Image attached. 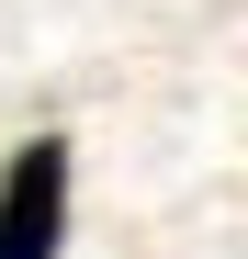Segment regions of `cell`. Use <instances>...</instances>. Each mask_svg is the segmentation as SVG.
<instances>
[{
    "label": "cell",
    "mask_w": 248,
    "mask_h": 259,
    "mask_svg": "<svg viewBox=\"0 0 248 259\" xmlns=\"http://www.w3.org/2000/svg\"><path fill=\"white\" fill-rule=\"evenodd\" d=\"M68 226V136H34L0 169V259H57Z\"/></svg>",
    "instance_id": "cell-1"
}]
</instances>
